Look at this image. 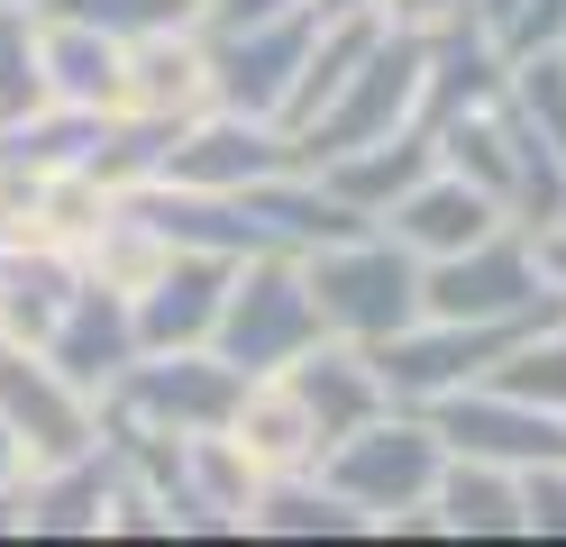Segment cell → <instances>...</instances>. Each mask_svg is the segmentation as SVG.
<instances>
[{
  "label": "cell",
  "instance_id": "cell-1",
  "mask_svg": "<svg viewBox=\"0 0 566 547\" xmlns=\"http://www.w3.org/2000/svg\"><path fill=\"white\" fill-rule=\"evenodd\" d=\"M439 465H448V438H439L430 411H411V401L375 411L366 429H347L321 456V474L366 511V538H439V511H430Z\"/></svg>",
  "mask_w": 566,
  "mask_h": 547
},
{
  "label": "cell",
  "instance_id": "cell-2",
  "mask_svg": "<svg viewBox=\"0 0 566 547\" xmlns=\"http://www.w3.org/2000/svg\"><path fill=\"white\" fill-rule=\"evenodd\" d=\"M430 137H439V165H457L503 219H521V229H557L566 219V156L512 109V92L467 109V119H439Z\"/></svg>",
  "mask_w": 566,
  "mask_h": 547
},
{
  "label": "cell",
  "instance_id": "cell-3",
  "mask_svg": "<svg viewBox=\"0 0 566 547\" xmlns=\"http://www.w3.org/2000/svg\"><path fill=\"white\" fill-rule=\"evenodd\" d=\"M420 73H430V36L420 28H375V46L347 64V83L329 92V109L311 128H293V156L302 165H329L347 146H375L394 128H420Z\"/></svg>",
  "mask_w": 566,
  "mask_h": 547
},
{
  "label": "cell",
  "instance_id": "cell-4",
  "mask_svg": "<svg viewBox=\"0 0 566 547\" xmlns=\"http://www.w3.org/2000/svg\"><path fill=\"white\" fill-rule=\"evenodd\" d=\"M302 283H311V302H321V328L329 338H357V347H375V338H394L402 319H420V255L394 246L384 229L311 246Z\"/></svg>",
  "mask_w": 566,
  "mask_h": 547
},
{
  "label": "cell",
  "instance_id": "cell-5",
  "mask_svg": "<svg viewBox=\"0 0 566 547\" xmlns=\"http://www.w3.org/2000/svg\"><path fill=\"white\" fill-rule=\"evenodd\" d=\"M321 302H311L302 283V255H238L229 265V302H220V328H210V347H220L238 375H274V365H293L302 347H321Z\"/></svg>",
  "mask_w": 566,
  "mask_h": 547
},
{
  "label": "cell",
  "instance_id": "cell-6",
  "mask_svg": "<svg viewBox=\"0 0 566 547\" xmlns=\"http://www.w3.org/2000/svg\"><path fill=\"white\" fill-rule=\"evenodd\" d=\"M566 302V292L548 283L539 265V238L521 229V219H503V229H484L475 246L439 255V265H420V311L439 319H548Z\"/></svg>",
  "mask_w": 566,
  "mask_h": 547
},
{
  "label": "cell",
  "instance_id": "cell-7",
  "mask_svg": "<svg viewBox=\"0 0 566 547\" xmlns=\"http://www.w3.org/2000/svg\"><path fill=\"white\" fill-rule=\"evenodd\" d=\"M238 383L247 375L220 347H137V365L101 392V429H165V438L229 429Z\"/></svg>",
  "mask_w": 566,
  "mask_h": 547
},
{
  "label": "cell",
  "instance_id": "cell-8",
  "mask_svg": "<svg viewBox=\"0 0 566 547\" xmlns=\"http://www.w3.org/2000/svg\"><path fill=\"white\" fill-rule=\"evenodd\" d=\"M521 328H530V319H521ZM521 328H512V319H439V311H420V319L394 328V338H375L366 356H375V375H384V392H394V401L430 411L439 392L484 383V365L503 356Z\"/></svg>",
  "mask_w": 566,
  "mask_h": 547
},
{
  "label": "cell",
  "instance_id": "cell-9",
  "mask_svg": "<svg viewBox=\"0 0 566 547\" xmlns=\"http://www.w3.org/2000/svg\"><path fill=\"white\" fill-rule=\"evenodd\" d=\"M0 420H10V438H19L28 465H55V456H83L92 438H101V401L64 375L46 347L0 338Z\"/></svg>",
  "mask_w": 566,
  "mask_h": 547
},
{
  "label": "cell",
  "instance_id": "cell-10",
  "mask_svg": "<svg viewBox=\"0 0 566 547\" xmlns=\"http://www.w3.org/2000/svg\"><path fill=\"white\" fill-rule=\"evenodd\" d=\"M283 165H302V156H293V128L247 119V109H201V119L174 128L156 182H192V192H247V182H265V173H283Z\"/></svg>",
  "mask_w": 566,
  "mask_h": 547
},
{
  "label": "cell",
  "instance_id": "cell-11",
  "mask_svg": "<svg viewBox=\"0 0 566 547\" xmlns=\"http://www.w3.org/2000/svg\"><path fill=\"white\" fill-rule=\"evenodd\" d=\"M311 10H283L265 28H238V36H210V83H220V109H247V119H274L283 128V101L302 83V55H311Z\"/></svg>",
  "mask_w": 566,
  "mask_h": 547
},
{
  "label": "cell",
  "instance_id": "cell-12",
  "mask_svg": "<svg viewBox=\"0 0 566 547\" xmlns=\"http://www.w3.org/2000/svg\"><path fill=\"white\" fill-rule=\"evenodd\" d=\"M430 420H439V438H448V456H493V465L566 456V420H557V411H530V401L493 392V383H457V392H439Z\"/></svg>",
  "mask_w": 566,
  "mask_h": 547
},
{
  "label": "cell",
  "instance_id": "cell-13",
  "mask_svg": "<svg viewBox=\"0 0 566 547\" xmlns=\"http://www.w3.org/2000/svg\"><path fill=\"white\" fill-rule=\"evenodd\" d=\"M119 109H137V119H156V128H184V119H201V109H220L201 19H174V28L128 36V101Z\"/></svg>",
  "mask_w": 566,
  "mask_h": 547
},
{
  "label": "cell",
  "instance_id": "cell-14",
  "mask_svg": "<svg viewBox=\"0 0 566 547\" xmlns=\"http://www.w3.org/2000/svg\"><path fill=\"white\" fill-rule=\"evenodd\" d=\"M229 265H238V255L174 246L165 265L128 292V311H137V347H210V328H220V302H229Z\"/></svg>",
  "mask_w": 566,
  "mask_h": 547
},
{
  "label": "cell",
  "instance_id": "cell-15",
  "mask_svg": "<svg viewBox=\"0 0 566 547\" xmlns=\"http://www.w3.org/2000/svg\"><path fill=\"white\" fill-rule=\"evenodd\" d=\"M38 347H46L64 375L92 392V401H101V392H111L128 365H137V311H128V292H111V283H92V274H83V283H74V302L55 311V328H46Z\"/></svg>",
  "mask_w": 566,
  "mask_h": 547
},
{
  "label": "cell",
  "instance_id": "cell-16",
  "mask_svg": "<svg viewBox=\"0 0 566 547\" xmlns=\"http://www.w3.org/2000/svg\"><path fill=\"white\" fill-rule=\"evenodd\" d=\"M111 484H119V448H111V438H92L83 456L28 465L19 474V529L28 538H101Z\"/></svg>",
  "mask_w": 566,
  "mask_h": 547
},
{
  "label": "cell",
  "instance_id": "cell-17",
  "mask_svg": "<svg viewBox=\"0 0 566 547\" xmlns=\"http://www.w3.org/2000/svg\"><path fill=\"white\" fill-rule=\"evenodd\" d=\"M38 55H46V101L92 109V119H111L128 101V36L92 28V19H64V10H38Z\"/></svg>",
  "mask_w": 566,
  "mask_h": 547
},
{
  "label": "cell",
  "instance_id": "cell-18",
  "mask_svg": "<svg viewBox=\"0 0 566 547\" xmlns=\"http://www.w3.org/2000/svg\"><path fill=\"white\" fill-rule=\"evenodd\" d=\"M375 229L394 238V246H411L420 265H439V255L475 246L484 229H503V210H493V201H484V192H475V182L457 173V165H430V173H420V182H411V192H402L394 210L375 219Z\"/></svg>",
  "mask_w": 566,
  "mask_h": 547
},
{
  "label": "cell",
  "instance_id": "cell-19",
  "mask_svg": "<svg viewBox=\"0 0 566 547\" xmlns=\"http://www.w3.org/2000/svg\"><path fill=\"white\" fill-rule=\"evenodd\" d=\"M229 438L247 448V465L256 474H302V465H321L329 456V438L321 420H311V401L293 392V375H247L238 383V411H229Z\"/></svg>",
  "mask_w": 566,
  "mask_h": 547
},
{
  "label": "cell",
  "instance_id": "cell-20",
  "mask_svg": "<svg viewBox=\"0 0 566 547\" xmlns=\"http://www.w3.org/2000/svg\"><path fill=\"white\" fill-rule=\"evenodd\" d=\"M247 210H256L265 246H283V255H311V246H329V238L375 229L366 210H347L329 182H321V165H283V173H265V182H247Z\"/></svg>",
  "mask_w": 566,
  "mask_h": 547
},
{
  "label": "cell",
  "instance_id": "cell-21",
  "mask_svg": "<svg viewBox=\"0 0 566 547\" xmlns=\"http://www.w3.org/2000/svg\"><path fill=\"white\" fill-rule=\"evenodd\" d=\"M293 392L311 401V420H321V438L338 448L347 429H366L375 411H394V392H384V375H375V356L357 347V338H321V347H302L293 365Z\"/></svg>",
  "mask_w": 566,
  "mask_h": 547
},
{
  "label": "cell",
  "instance_id": "cell-22",
  "mask_svg": "<svg viewBox=\"0 0 566 547\" xmlns=\"http://www.w3.org/2000/svg\"><path fill=\"white\" fill-rule=\"evenodd\" d=\"M137 210L156 219L165 246H201V255H265V229L247 192H192V182H147V192H128Z\"/></svg>",
  "mask_w": 566,
  "mask_h": 547
},
{
  "label": "cell",
  "instance_id": "cell-23",
  "mask_svg": "<svg viewBox=\"0 0 566 547\" xmlns=\"http://www.w3.org/2000/svg\"><path fill=\"white\" fill-rule=\"evenodd\" d=\"M503 83H512V55L493 46V28H475V19L467 28H439L430 36V73H420V128L503 101Z\"/></svg>",
  "mask_w": 566,
  "mask_h": 547
},
{
  "label": "cell",
  "instance_id": "cell-24",
  "mask_svg": "<svg viewBox=\"0 0 566 547\" xmlns=\"http://www.w3.org/2000/svg\"><path fill=\"white\" fill-rule=\"evenodd\" d=\"M74 283H83V265H74L64 246L0 238V338H28V347H38L46 328H55V311L74 302Z\"/></svg>",
  "mask_w": 566,
  "mask_h": 547
},
{
  "label": "cell",
  "instance_id": "cell-25",
  "mask_svg": "<svg viewBox=\"0 0 566 547\" xmlns=\"http://www.w3.org/2000/svg\"><path fill=\"white\" fill-rule=\"evenodd\" d=\"M430 165H439V137H430V128H394V137H375V146H347V156H329L321 182H329L347 210L384 219V210H394Z\"/></svg>",
  "mask_w": 566,
  "mask_h": 547
},
{
  "label": "cell",
  "instance_id": "cell-26",
  "mask_svg": "<svg viewBox=\"0 0 566 547\" xmlns=\"http://www.w3.org/2000/svg\"><path fill=\"white\" fill-rule=\"evenodd\" d=\"M430 511H439V538H521V465L448 456Z\"/></svg>",
  "mask_w": 566,
  "mask_h": 547
},
{
  "label": "cell",
  "instance_id": "cell-27",
  "mask_svg": "<svg viewBox=\"0 0 566 547\" xmlns=\"http://www.w3.org/2000/svg\"><path fill=\"white\" fill-rule=\"evenodd\" d=\"M247 538H366V511L347 502L321 465H302V474H265L256 484Z\"/></svg>",
  "mask_w": 566,
  "mask_h": 547
},
{
  "label": "cell",
  "instance_id": "cell-28",
  "mask_svg": "<svg viewBox=\"0 0 566 547\" xmlns=\"http://www.w3.org/2000/svg\"><path fill=\"white\" fill-rule=\"evenodd\" d=\"M484 383L512 392V401H530V411H557V420H566V302H557L548 319H530L521 338L484 365Z\"/></svg>",
  "mask_w": 566,
  "mask_h": 547
},
{
  "label": "cell",
  "instance_id": "cell-29",
  "mask_svg": "<svg viewBox=\"0 0 566 547\" xmlns=\"http://www.w3.org/2000/svg\"><path fill=\"white\" fill-rule=\"evenodd\" d=\"M184 465H192V493L210 511V538H247V511H256V484H265L247 465V448L229 429H201V438H184Z\"/></svg>",
  "mask_w": 566,
  "mask_h": 547
},
{
  "label": "cell",
  "instance_id": "cell-30",
  "mask_svg": "<svg viewBox=\"0 0 566 547\" xmlns=\"http://www.w3.org/2000/svg\"><path fill=\"white\" fill-rule=\"evenodd\" d=\"M165 255H174V246L156 238V219L137 210V201H111V219H101V229L74 246V265H83L92 283H111V292H137V283L165 265Z\"/></svg>",
  "mask_w": 566,
  "mask_h": 547
},
{
  "label": "cell",
  "instance_id": "cell-31",
  "mask_svg": "<svg viewBox=\"0 0 566 547\" xmlns=\"http://www.w3.org/2000/svg\"><path fill=\"white\" fill-rule=\"evenodd\" d=\"M46 109V55H38V10H0V128Z\"/></svg>",
  "mask_w": 566,
  "mask_h": 547
},
{
  "label": "cell",
  "instance_id": "cell-32",
  "mask_svg": "<svg viewBox=\"0 0 566 547\" xmlns=\"http://www.w3.org/2000/svg\"><path fill=\"white\" fill-rule=\"evenodd\" d=\"M512 109L539 128L557 156H566V46H539V55H512Z\"/></svg>",
  "mask_w": 566,
  "mask_h": 547
},
{
  "label": "cell",
  "instance_id": "cell-33",
  "mask_svg": "<svg viewBox=\"0 0 566 547\" xmlns=\"http://www.w3.org/2000/svg\"><path fill=\"white\" fill-rule=\"evenodd\" d=\"M46 10H64V19H92V28H111V36H147V28L192 19V0H46Z\"/></svg>",
  "mask_w": 566,
  "mask_h": 547
},
{
  "label": "cell",
  "instance_id": "cell-34",
  "mask_svg": "<svg viewBox=\"0 0 566 547\" xmlns=\"http://www.w3.org/2000/svg\"><path fill=\"white\" fill-rule=\"evenodd\" d=\"M521 538H566V456L521 465Z\"/></svg>",
  "mask_w": 566,
  "mask_h": 547
},
{
  "label": "cell",
  "instance_id": "cell-35",
  "mask_svg": "<svg viewBox=\"0 0 566 547\" xmlns=\"http://www.w3.org/2000/svg\"><path fill=\"white\" fill-rule=\"evenodd\" d=\"M566 36V0H512V19L493 28V46L503 55H539V46H557Z\"/></svg>",
  "mask_w": 566,
  "mask_h": 547
},
{
  "label": "cell",
  "instance_id": "cell-36",
  "mask_svg": "<svg viewBox=\"0 0 566 547\" xmlns=\"http://www.w3.org/2000/svg\"><path fill=\"white\" fill-rule=\"evenodd\" d=\"M283 10H311V0H192L201 36H238V28H265V19H283Z\"/></svg>",
  "mask_w": 566,
  "mask_h": 547
},
{
  "label": "cell",
  "instance_id": "cell-37",
  "mask_svg": "<svg viewBox=\"0 0 566 547\" xmlns=\"http://www.w3.org/2000/svg\"><path fill=\"white\" fill-rule=\"evenodd\" d=\"M384 19H394V28H420V36H439V28H467V19H475V0H384Z\"/></svg>",
  "mask_w": 566,
  "mask_h": 547
},
{
  "label": "cell",
  "instance_id": "cell-38",
  "mask_svg": "<svg viewBox=\"0 0 566 547\" xmlns=\"http://www.w3.org/2000/svg\"><path fill=\"white\" fill-rule=\"evenodd\" d=\"M530 238H539V265H548V283L566 292V219H557V229H530Z\"/></svg>",
  "mask_w": 566,
  "mask_h": 547
},
{
  "label": "cell",
  "instance_id": "cell-39",
  "mask_svg": "<svg viewBox=\"0 0 566 547\" xmlns=\"http://www.w3.org/2000/svg\"><path fill=\"white\" fill-rule=\"evenodd\" d=\"M311 19H384V0H311Z\"/></svg>",
  "mask_w": 566,
  "mask_h": 547
},
{
  "label": "cell",
  "instance_id": "cell-40",
  "mask_svg": "<svg viewBox=\"0 0 566 547\" xmlns=\"http://www.w3.org/2000/svg\"><path fill=\"white\" fill-rule=\"evenodd\" d=\"M28 474V456H19V438H10V420H0V484H19Z\"/></svg>",
  "mask_w": 566,
  "mask_h": 547
},
{
  "label": "cell",
  "instance_id": "cell-41",
  "mask_svg": "<svg viewBox=\"0 0 566 547\" xmlns=\"http://www.w3.org/2000/svg\"><path fill=\"white\" fill-rule=\"evenodd\" d=\"M512 19V0H475V28H503Z\"/></svg>",
  "mask_w": 566,
  "mask_h": 547
},
{
  "label": "cell",
  "instance_id": "cell-42",
  "mask_svg": "<svg viewBox=\"0 0 566 547\" xmlns=\"http://www.w3.org/2000/svg\"><path fill=\"white\" fill-rule=\"evenodd\" d=\"M0 10H46V0H0Z\"/></svg>",
  "mask_w": 566,
  "mask_h": 547
},
{
  "label": "cell",
  "instance_id": "cell-43",
  "mask_svg": "<svg viewBox=\"0 0 566 547\" xmlns=\"http://www.w3.org/2000/svg\"><path fill=\"white\" fill-rule=\"evenodd\" d=\"M557 46H566V36H557Z\"/></svg>",
  "mask_w": 566,
  "mask_h": 547
}]
</instances>
